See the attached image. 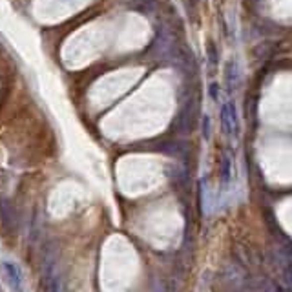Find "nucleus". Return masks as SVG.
<instances>
[{"label": "nucleus", "mask_w": 292, "mask_h": 292, "mask_svg": "<svg viewBox=\"0 0 292 292\" xmlns=\"http://www.w3.org/2000/svg\"><path fill=\"white\" fill-rule=\"evenodd\" d=\"M221 126H223L228 137H237V134H239V121H237V112L234 102H226L221 106Z\"/></svg>", "instance_id": "obj_1"}, {"label": "nucleus", "mask_w": 292, "mask_h": 292, "mask_svg": "<svg viewBox=\"0 0 292 292\" xmlns=\"http://www.w3.org/2000/svg\"><path fill=\"white\" fill-rule=\"evenodd\" d=\"M225 82H226L228 91L232 93V90L237 86V66L232 61L226 62V66H225Z\"/></svg>", "instance_id": "obj_4"}, {"label": "nucleus", "mask_w": 292, "mask_h": 292, "mask_svg": "<svg viewBox=\"0 0 292 292\" xmlns=\"http://www.w3.org/2000/svg\"><path fill=\"white\" fill-rule=\"evenodd\" d=\"M201 135H203V139L205 141H208L210 139V135H212V126H210V117H208V115H203Z\"/></svg>", "instance_id": "obj_5"}, {"label": "nucleus", "mask_w": 292, "mask_h": 292, "mask_svg": "<svg viewBox=\"0 0 292 292\" xmlns=\"http://www.w3.org/2000/svg\"><path fill=\"white\" fill-rule=\"evenodd\" d=\"M210 95H212L214 99H218V84L210 86Z\"/></svg>", "instance_id": "obj_7"}, {"label": "nucleus", "mask_w": 292, "mask_h": 292, "mask_svg": "<svg viewBox=\"0 0 292 292\" xmlns=\"http://www.w3.org/2000/svg\"><path fill=\"white\" fill-rule=\"evenodd\" d=\"M207 53H210V64H212V66H218V51H216L212 42H208Z\"/></svg>", "instance_id": "obj_6"}, {"label": "nucleus", "mask_w": 292, "mask_h": 292, "mask_svg": "<svg viewBox=\"0 0 292 292\" xmlns=\"http://www.w3.org/2000/svg\"><path fill=\"white\" fill-rule=\"evenodd\" d=\"M232 172H234V164H232V159L228 153H223L221 155V166H219V177H221V185L228 188L232 183Z\"/></svg>", "instance_id": "obj_3"}, {"label": "nucleus", "mask_w": 292, "mask_h": 292, "mask_svg": "<svg viewBox=\"0 0 292 292\" xmlns=\"http://www.w3.org/2000/svg\"><path fill=\"white\" fill-rule=\"evenodd\" d=\"M4 272H6V278L9 280L11 291L22 292V276H20V270H18L17 265L9 263V261H4Z\"/></svg>", "instance_id": "obj_2"}]
</instances>
